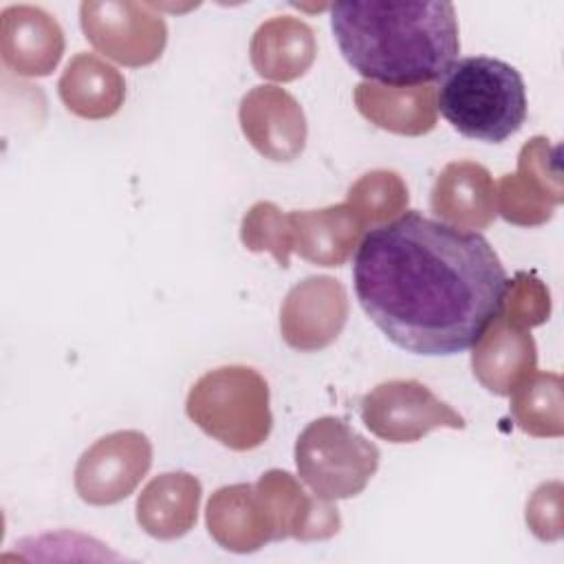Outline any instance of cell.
Here are the masks:
<instances>
[{
  "label": "cell",
  "mask_w": 564,
  "mask_h": 564,
  "mask_svg": "<svg viewBox=\"0 0 564 564\" xmlns=\"http://www.w3.org/2000/svg\"><path fill=\"white\" fill-rule=\"evenodd\" d=\"M500 315L518 328H533L549 319L551 315V293L544 282L531 273H516L507 284Z\"/></svg>",
  "instance_id": "d4e9b609"
},
{
  "label": "cell",
  "mask_w": 564,
  "mask_h": 564,
  "mask_svg": "<svg viewBox=\"0 0 564 564\" xmlns=\"http://www.w3.org/2000/svg\"><path fill=\"white\" fill-rule=\"evenodd\" d=\"M240 240L253 253L269 251L275 262L286 269L293 251L291 216L271 200H258L242 216Z\"/></svg>",
  "instance_id": "cb8c5ba5"
},
{
  "label": "cell",
  "mask_w": 564,
  "mask_h": 564,
  "mask_svg": "<svg viewBox=\"0 0 564 564\" xmlns=\"http://www.w3.org/2000/svg\"><path fill=\"white\" fill-rule=\"evenodd\" d=\"M436 110L463 137L502 143L527 119L524 79L516 66L502 59L460 57L441 75Z\"/></svg>",
  "instance_id": "3957f363"
},
{
  "label": "cell",
  "mask_w": 564,
  "mask_h": 564,
  "mask_svg": "<svg viewBox=\"0 0 564 564\" xmlns=\"http://www.w3.org/2000/svg\"><path fill=\"white\" fill-rule=\"evenodd\" d=\"M564 203L562 152L546 137L529 139L518 154L516 174L500 176L496 185V214L518 227L549 223Z\"/></svg>",
  "instance_id": "ba28073f"
},
{
  "label": "cell",
  "mask_w": 564,
  "mask_h": 564,
  "mask_svg": "<svg viewBox=\"0 0 564 564\" xmlns=\"http://www.w3.org/2000/svg\"><path fill=\"white\" fill-rule=\"evenodd\" d=\"M200 494V480L189 471L159 474L137 498V522L156 540H176L196 524Z\"/></svg>",
  "instance_id": "d6986e66"
},
{
  "label": "cell",
  "mask_w": 564,
  "mask_h": 564,
  "mask_svg": "<svg viewBox=\"0 0 564 564\" xmlns=\"http://www.w3.org/2000/svg\"><path fill=\"white\" fill-rule=\"evenodd\" d=\"M509 394L511 416L522 432L538 438H560L564 434L562 377L557 372L533 370Z\"/></svg>",
  "instance_id": "7402d4cb"
},
{
  "label": "cell",
  "mask_w": 564,
  "mask_h": 564,
  "mask_svg": "<svg viewBox=\"0 0 564 564\" xmlns=\"http://www.w3.org/2000/svg\"><path fill=\"white\" fill-rule=\"evenodd\" d=\"M359 414L364 425L388 443H414L436 427H465V419L416 379L375 386L361 397Z\"/></svg>",
  "instance_id": "52a82bcc"
},
{
  "label": "cell",
  "mask_w": 564,
  "mask_h": 564,
  "mask_svg": "<svg viewBox=\"0 0 564 564\" xmlns=\"http://www.w3.org/2000/svg\"><path fill=\"white\" fill-rule=\"evenodd\" d=\"M57 95L82 119H108L123 106L126 79L99 55L77 53L57 82Z\"/></svg>",
  "instance_id": "44dd1931"
},
{
  "label": "cell",
  "mask_w": 564,
  "mask_h": 564,
  "mask_svg": "<svg viewBox=\"0 0 564 564\" xmlns=\"http://www.w3.org/2000/svg\"><path fill=\"white\" fill-rule=\"evenodd\" d=\"M348 293L330 275L297 282L280 306V333L289 348L315 352L330 346L348 319Z\"/></svg>",
  "instance_id": "30bf717a"
},
{
  "label": "cell",
  "mask_w": 564,
  "mask_h": 564,
  "mask_svg": "<svg viewBox=\"0 0 564 564\" xmlns=\"http://www.w3.org/2000/svg\"><path fill=\"white\" fill-rule=\"evenodd\" d=\"M256 494L262 502L273 542L295 538L300 542H315L333 538L341 518L333 500L306 494L304 487L284 469H269L256 482Z\"/></svg>",
  "instance_id": "8fae6325"
},
{
  "label": "cell",
  "mask_w": 564,
  "mask_h": 564,
  "mask_svg": "<svg viewBox=\"0 0 564 564\" xmlns=\"http://www.w3.org/2000/svg\"><path fill=\"white\" fill-rule=\"evenodd\" d=\"M240 130L258 154L289 163L306 145V117L300 101L280 86H253L238 106Z\"/></svg>",
  "instance_id": "7c38bea8"
},
{
  "label": "cell",
  "mask_w": 564,
  "mask_h": 564,
  "mask_svg": "<svg viewBox=\"0 0 564 564\" xmlns=\"http://www.w3.org/2000/svg\"><path fill=\"white\" fill-rule=\"evenodd\" d=\"M84 37L108 59L139 68L156 62L167 44V24L154 4L86 0L79 7Z\"/></svg>",
  "instance_id": "8992f818"
},
{
  "label": "cell",
  "mask_w": 564,
  "mask_h": 564,
  "mask_svg": "<svg viewBox=\"0 0 564 564\" xmlns=\"http://www.w3.org/2000/svg\"><path fill=\"white\" fill-rule=\"evenodd\" d=\"M471 346L474 377L496 397H507L511 388L538 366V348L531 333L513 326L500 313Z\"/></svg>",
  "instance_id": "9a60e30c"
},
{
  "label": "cell",
  "mask_w": 564,
  "mask_h": 564,
  "mask_svg": "<svg viewBox=\"0 0 564 564\" xmlns=\"http://www.w3.org/2000/svg\"><path fill=\"white\" fill-rule=\"evenodd\" d=\"M205 524L212 540L231 553H253L273 542L262 502L251 482L216 489L207 500Z\"/></svg>",
  "instance_id": "e0dca14e"
},
{
  "label": "cell",
  "mask_w": 564,
  "mask_h": 564,
  "mask_svg": "<svg viewBox=\"0 0 564 564\" xmlns=\"http://www.w3.org/2000/svg\"><path fill=\"white\" fill-rule=\"evenodd\" d=\"M330 26L352 70L383 86H423L460 53L456 9L445 0H344L330 7Z\"/></svg>",
  "instance_id": "7a4b0ae2"
},
{
  "label": "cell",
  "mask_w": 564,
  "mask_h": 564,
  "mask_svg": "<svg viewBox=\"0 0 564 564\" xmlns=\"http://www.w3.org/2000/svg\"><path fill=\"white\" fill-rule=\"evenodd\" d=\"M379 447L339 416L311 421L295 441L297 476L317 498L359 496L379 467Z\"/></svg>",
  "instance_id": "5b68a950"
},
{
  "label": "cell",
  "mask_w": 564,
  "mask_h": 564,
  "mask_svg": "<svg viewBox=\"0 0 564 564\" xmlns=\"http://www.w3.org/2000/svg\"><path fill=\"white\" fill-rule=\"evenodd\" d=\"M152 465V443L139 430H117L95 441L75 465V491L95 507L128 498Z\"/></svg>",
  "instance_id": "9c48e42d"
},
{
  "label": "cell",
  "mask_w": 564,
  "mask_h": 564,
  "mask_svg": "<svg viewBox=\"0 0 564 564\" xmlns=\"http://www.w3.org/2000/svg\"><path fill=\"white\" fill-rule=\"evenodd\" d=\"M562 482H542L527 500V527L542 542L562 538Z\"/></svg>",
  "instance_id": "484cf974"
},
{
  "label": "cell",
  "mask_w": 564,
  "mask_h": 564,
  "mask_svg": "<svg viewBox=\"0 0 564 564\" xmlns=\"http://www.w3.org/2000/svg\"><path fill=\"white\" fill-rule=\"evenodd\" d=\"M293 227V251L319 267H341L359 247L364 225L346 205L289 212Z\"/></svg>",
  "instance_id": "ffe728a7"
},
{
  "label": "cell",
  "mask_w": 564,
  "mask_h": 564,
  "mask_svg": "<svg viewBox=\"0 0 564 564\" xmlns=\"http://www.w3.org/2000/svg\"><path fill=\"white\" fill-rule=\"evenodd\" d=\"M410 194L405 181L394 170H372L359 176L346 196L364 229L381 227L405 214Z\"/></svg>",
  "instance_id": "603a6c76"
},
{
  "label": "cell",
  "mask_w": 564,
  "mask_h": 564,
  "mask_svg": "<svg viewBox=\"0 0 564 564\" xmlns=\"http://www.w3.org/2000/svg\"><path fill=\"white\" fill-rule=\"evenodd\" d=\"M0 55L13 75L46 77L64 55V31L48 11L11 4L0 13Z\"/></svg>",
  "instance_id": "4fadbf2b"
},
{
  "label": "cell",
  "mask_w": 564,
  "mask_h": 564,
  "mask_svg": "<svg viewBox=\"0 0 564 564\" xmlns=\"http://www.w3.org/2000/svg\"><path fill=\"white\" fill-rule=\"evenodd\" d=\"M352 97L361 117L381 130L401 137H421L436 126V88L430 84L383 86L359 82Z\"/></svg>",
  "instance_id": "2e32d148"
},
{
  "label": "cell",
  "mask_w": 564,
  "mask_h": 564,
  "mask_svg": "<svg viewBox=\"0 0 564 564\" xmlns=\"http://www.w3.org/2000/svg\"><path fill=\"white\" fill-rule=\"evenodd\" d=\"M352 282L361 308L394 346L436 357L480 337L500 313L509 278L482 234L412 209L364 236Z\"/></svg>",
  "instance_id": "6da1fadb"
},
{
  "label": "cell",
  "mask_w": 564,
  "mask_h": 564,
  "mask_svg": "<svg viewBox=\"0 0 564 564\" xmlns=\"http://www.w3.org/2000/svg\"><path fill=\"white\" fill-rule=\"evenodd\" d=\"M430 207L443 225L478 234L496 218V183L485 165L452 161L434 181Z\"/></svg>",
  "instance_id": "5bb4252c"
},
{
  "label": "cell",
  "mask_w": 564,
  "mask_h": 564,
  "mask_svg": "<svg viewBox=\"0 0 564 564\" xmlns=\"http://www.w3.org/2000/svg\"><path fill=\"white\" fill-rule=\"evenodd\" d=\"M317 42L313 29L293 15H275L262 22L249 44L253 70L271 82H293L315 62Z\"/></svg>",
  "instance_id": "ac0fdd59"
},
{
  "label": "cell",
  "mask_w": 564,
  "mask_h": 564,
  "mask_svg": "<svg viewBox=\"0 0 564 564\" xmlns=\"http://www.w3.org/2000/svg\"><path fill=\"white\" fill-rule=\"evenodd\" d=\"M185 412L196 427L234 452L260 447L273 427L269 383L249 366H220L198 377Z\"/></svg>",
  "instance_id": "277c9868"
}]
</instances>
